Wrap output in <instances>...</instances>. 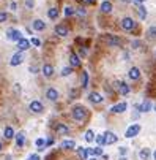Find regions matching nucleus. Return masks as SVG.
Listing matches in <instances>:
<instances>
[{"label":"nucleus","instance_id":"obj_1","mask_svg":"<svg viewBox=\"0 0 156 160\" xmlns=\"http://www.w3.org/2000/svg\"><path fill=\"white\" fill-rule=\"evenodd\" d=\"M85 117H87V109L81 105H76L73 108V119L77 121V122H82Z\"/></svg>","mask_w":156,"mask_h":160},{"label":"nucleus","instance_id":"obj_2","mask_svg":"<svg viewBox=\"0 0 156 160\" xmlns=\"http://www.w3.org/2000/svg\"><path fill=\"white\" fill-rule=\"evenodd\" d=\"M139 132H140V125L139 124H132V125H129V127L126 128L125 136L126 138H134V136L139 135Z\"/></svg>","mask_w":156,"mask_h":160},{"label":"nucleus","instance_id":"obj_3","mask_svg":"<svg viewBox=\"0 0 156 160\" xmlns=\"http://www.w3.org/2000/svg\"><path fill=\"white\" fill-rule=\"evenodd\" d=\"M6 33H8V40H11V41H21L24 38L22 33H21L19 30H16V29H10Z\"/></svg>","mask_w":156,"mask_h":160},{"label":"nucleus","instance_id":"obj_4","mask_svg":"<svg viewBox=\"0 0 156 160\" xmlns=\"http://www.w3.org/2000/svg\"><path fill=\"white\" fill-rule=\"evenodd\" d=\"M22 60H24L22 54L16 52V54H13V57H11V60H10V65H11V67H18V65L22 64Z\"/></svg>","mask_w":156,"mask_h":160},{"label":"nucleus","instance_id":"obj_5","mask_svg":"<svg viewBox=\"0 0 156 160\" xmlns=\"http://www.w3.org/2000/svg\"><path fill=\"white\" fill-rule=\"evenodd\" d=\"M115 87L118 89V92L122 95H128V94H129V90H131L126 82H115Z\"/></svg>","mask_w":156,"mask_h":160},{"label":"nucleus","instance_id":"obj_6","mask_svg":"<svg viewBox=\"0 0 156 160\" xmlns=\"http://www.w3.org/2000/svg\"><path fill=\"white\" fill-rule=\"evenodd\" d=\"M126 108H128V105L125 102H122V103H118V105H113L110 108V111H112V113H115V114H120V113H125Z\"/></svg>","mask_w":156,"mask_h":160},{"label":"nucleus","instance_id":"obj_7","mask_svg":"<svg viewBox=\"0 0 156 160\" xmlns=\"http://www.w3.org/2000/svg\"><path fill=\"white\" fill-rule=\"evenodd\" d=\"M134 25H136V22H134L131 18H125V19L122 21V27H123L125 30H132Z\"/></svg>","mask_w":156,"mask_h":160},{"label":"nucleus","instance_id":"obj_8","mask_svg":"<svg viewBox=\"0 0 156 160\" xmlns=\"http://www.w3.org/2000/svg\"><path fill=\"white\" fill-rule=\"evenodd\" d=\"M43 109H44V106H43V103H41V102L35 100V102L30 103V111H32V113H41Z\"/></svg>","mask_w":156,"mask_h":160},{"label":"nucleus","instance_id":"obj_9","mask_svg":"<svg viewBox=\"0 0 156 160\" xmlns=\"http://www.w3.org/2000/svg\"><path fill=\"white\" fill-rule=\"evenodd\" d=\"M46 98H49L51 102H55L57 98H59V92H57L54 87H49V89L46 90Z\"/></svg>","mask_w":156,"mask_h":160},{"label":"nucleus","instance_id":"obj_10","mask_svg":"<svg viewBox=\"0 0 156 160\" xmlns=\"http://www.w3.org/2000/svg\"><path fill=\"white\" fill-rule=\"evenodd\" d=\"M104 138H106V144H113V143H117V140H118L117 135L112 133V132H106Z\"/></svg>","mask_w":156,"mask_h":160},{"label":"nucleus","instance_id":"obj_11","mask_svg":"<svg viewBox=\"0 0 156 160\" xmlns=\"http://www.w3.org/2000/svg\"><path fill=\"white\" fill-rule=\"evenodd\" d=\"M55 33L59 37H66L68 35V27L63 25V24H59V25L55 27Z\"/></svg>","mask_w":156,"mask_h":160},{"label":"nucleus","instance_id":"obj_12","mask_svg":"<svg viewBox=\"0 0 156 160\" xmlns=\"http://www.w3.org/2000/svg\"><path fill=\"white\" fill-rule=\"evenodd\" d=\"M88 100L91 102V103H101L103 102V97H101V94H98V92H91V94H88Z\"/></svg>","mask_w":156,"mask_h":160},{"label":"nucleus","instance_id":"obj_13","mask_svg":"<svg viewBox=\"0 0 156 160\" xmlns=\"http://www.w3.org/2000/svg\"><path fill=\"white\" fill-rule=\"evenodd\" d=\"M104 40H106V43L107 45H110V46H118L122 41H120V38H117V37H112V35H107V37H104Z\"/></svg>","mask_w":156,"mask_h":160},{"label":"nucleus","instance_id":"obj_14","mask_svg":"<svg viewBox=\"0 0 156 160\" xmlns=\"http://www.w3.org/2000/svg\"><path fill=\"white\" fill-rule=\"evenodd\" d=\"M55 130H57V133H59V135H68L69 133V128L66 127L65 124H57Z\"/></svg>","mask_w":156,"mask_h":160},{"label":"nucleus","instance_id":"obj_15","mask_svg":"<svg viewBox=\"0 0 156 160\" xmlns=\"http://www.w3.org/2000/svg\"><path fill=\"white\" fill-rule=\"evenodd\" d=\"M136 108L140 111V113H147V111H150V109H151V103L148 102V100H145L144 103H140V105H137Z\"/></svg>","mask_w":156,"mask_h":160},{"label":"nucleus","instance_id":"obj_16","mask_svg":"<svg viewBox=\"0 0 156 160\" xmlns=\"http://www.w3.org/2000/svg\"><path fill=\"white\" fill-rule=\"evenodd\" d=\"M44 29H46V24L43 22L41 19H35V21H33V30L41 32V30H44Z\"/></svg>","mask_w":156,"mask_h":160},{"label":"nucleus","instance_id":"obj_17","mask_svg":"<svg viewBox=\"0 0 156 160\" xmlns=\"http://www.w3.org/2000/svg\"><path fill=\"white\" fill-rule=\"evenodd\" d=\"M128 76H129V79H139L140 78V70L137 67H132L129 70V73H128Z\"/></svg>","mask_w":156,"mask_h":160},{"label":"nucleus","instance_id":"obj_18","mask_svg":"<svg viewBox=\"0 0 156 160\" xmlns=\"http://www.w3.org/2000/svg\"><path fill=\"white\" fill-rule=\"evenodd\" d=\"M18 48H19V51H27L28 48H30V41L22 38L21 41H18Z\"/></svg>","mask_w":156,"mask_h":160},{"label":"nucleus","instance_id":"obj_19","mask_svg":"<svg viewBox=\"0 0 156 160\" xmlns=\"http://www.w3.org/2000/svg\"><path fill=\"white\" fill-rule=\"evenodd\" d=\"M43 75H44L46 78H51V76L54 75V67L49 65V64H46L44 67H43Z\"/></svg>","mask_w":156,"mask_h":160},{"label":"nucleus","instance_id":"obj_20","mask_svg":"<svg viewBox=\"0 0 156 160\" xmlns=\"http://www.w3.org/2000/svg\"><path fill=\"white\" fill-rule=\"evenodd\" d=\"M69 64H71V67H79L81 65V60H79V55L77 54H71L69 55Z\"/></svg>","mask_w":156,"mask_h":160},{"label":"nucleus","instance_id":"obj_21","mask_svg":"<svg viewBox=\"0 0 156 160\" xmlns=\"http://www.w3.org/2000/svg\"><path fill=\"white\" fill-rule=\"evenodd\" d=\"M62 149H74L76 148V143L73 140H65V141H62Z\"/></svg>","mask_w":156,"mask_h":160},{"label":"nucleus","instance_id":"obj_22","mask_svg":"<svg viewBox=\"0 0 156 160\" xmlns=\"http://www.w3.org/2000/svg\"><path fill=\"white\" fill-rule=\"evenodd\" d=\"M88 155H103V149L101 146H96V148H88Z\"/></svg>","mask_w":156,"mask_h":160},{"label":"nucleus","instance_id":"obj_23","mask_svg":"<svg viewBox=\"0 0 156 160\" xmlns=\"http://www.w3.org/2000/svg\"><path fill=\"white\" fill-rule=\"evenodd\" d=\"M24 141H25V135H24V132H21V133L16 135V144H18V148H22Z\"/></svg>","mask_w":156,"mask_h":160},{"label":"nucleus","instance_id":"obj_24","mask_svg":"<svg viewBox=\"0 0 156 160\" xmlns=\"http://www.w3.org/2000/svg\"><path fill=\"white\" fill-rule=\"evenodd\" d=\"M150 149H147V148H144V149H140V152H139V157H140V160H148L150 158Z\"/></svg>","mask_w":156,"mask_h":160},{"label":"nucleus","instance_id":"obj_25","mask_svg":"<svg viewBox=\"0 0 156 160\" xmlns=\"http://www.w3.org/2000/svg\"><path fill=\"white\" fill-rule=\"evenodd\" d=\"M3 135H5V138H8V140H13V138H16V133H14L13 127H6L5 132H3Z\"/></svg>","mask_w":156,"mask_h":160},{"label":"nucleus","instance_id":"obj_26","mask_svg":"<svg viewBox=\"0 0 156 160\" xmlns=\"http://www.w3.org/2000/svg\"><path fill=\"white\" fill-rule=\"evenodd\" d=\"M77 154L82 160H87L88 158V149L87 148H77Z\"/></svg>","mask_w":156,"mask_h":160},{"label":"nucleus","instance_id":"obj_27","mask_svg":"<svg viewBox=\"0 0 156 160\" xmlns=\"http://www.w3.org/2000/svg\"><path fill=\"white\" fill-rule=\"evenodd\" d=\"M59 15H60V11L57 10V8H51L47 11V16H49V19H57L59 18Z\"/></svg>","mask_w":156,"mask_h":160},{"label":"nucleus","instance_id":"obj_28","mask_svg":"<svg viewBox=\"0 0 156 160\" xmlns=\"http://www.w3.org/2000/svg\"><path fill=\"white\" fill-rule=\"evenodd\" d=\"M101 11L103 13H110L112 11V3L110 2H103L101 3Z\"/></svg>","mask_w":156,"mask_h":160},{"label":"nucleus","instance_id":"obj_29","mask_svg":"<svg viewBox=\"0 0 156 160\" xmlns=\"http://www.w3.org/2000/svg\"><path fill=\"white\" fill-rule=\"evenodd\" d=\"M85 141H87V143H91V141H93L95 140V133H93V130H87V132H85Z\"/></svg>","mask_w":156,"mask_h":160},{"label":"nucleus","instance_id":"obj_30","mask_svg":"<svg viewBox=\"0 0 156 160\" xmlns=\"http://www.w3.org/2000/svg\"><path fill=\"white\" fill-rule=\"evenodd\" d=\"M137 13H139V18H140V19H145V18H147V8H145V6L139 5V6H137Z\"/></svg>","mask_w":156,"mask_h":160},{"label":"nucleus","instance_id":"obj_31","mask_svg":"<svg viewBox=\"0 0 156 160\" xmlns=\"http://www.w3.org/2000/svg\"><path fill=\"white\" fill-rule=\"evenodd\" d=\"M87 86H88V73L84 72V73H82V87L85 89Z\"/></svg>","mask_w":156,"mask_h":160},{"label":"nucleus","instance_id":"obj_32","mask_svg":"<svg viewBox=\"0 0 156 160\" xmlns=\"http://www.w3.org/2000/svg\"><path fill=\"white\" fill-rule=\"evenodd\" d=\"M95 140H96V143H98L99 146H104V144H106V138H104V135H98Z\"/></svg>","mask_w":156,"mask_h":160},{"label":"nucleus","instance_id":"obj_33","mask_svg":"<svg viewBox=\"0 0 156 160\" xmlns=\"http://www.w3.org/2000/svg\"><path fill=\"white\" fill-rule=\"evenodd\" d=\"M74 13H76V10L71 8V6H66V8H65V16H73Z\"/></svg>","mask_w":156,"mask_h":160},{"label":"nucleus","instance_id":"obj_34","mask_svg":"<svg viewBox=\"0 0 156 160\" xmlns=\"http://www.w3.org/2000/svg\"><path fill=\"white\" fill-rule=\"evenodd\" d=\"M148 35H150V38H156V27H150L148 29Z\"/></svg>","mask_w":156,"mask_h":160},{"label":"nucleus","instance_id":"obj_35","mask_svg":"<svg viewBox=\"0 0 156 160\" xmlns=\"http://www.w3.org/2000/svg\"><path fill=\"white\" fill-rule=\"evenodd\" d=\"M71 72H73V70H71V67L63 68V70H62V76H69V75H71Z\"/></svg>","mask_w":156,"mask_h":160},{"label":"nucleus","instance_id":"obj_36","mask_svg":"<svg viewBox=\"0 0 156 160\" xmlns=\"http://www.w3.org/2000/svg\"><path fill=\"white\" fill-rule=\"evenodd\" d=\"M30 43H32V45H35V46H40V45H41V40H40V38H32Z\"/></svg>","mask_w":156,"mask_h":160},{"label":"nucleus","instance_id":"obj_37","mask_svg":"<svg viewBox=\"0 0 156 160\" xmlns=\"http://www.w3.org/2000/svg\"><path fill=\"white\" fill-rule=\"evenodd\" d=\"M6 19H8V15L6 13H0V22H5Z\"/></svg>","mask_w":156,"mask_h":160},{"label":"nucleus","instance_id":"obj_38","mask_svg":"<svg viewBox=\"0 0 156 160\" xmlns=\"http://www.w3.org/2000/svg\"><path fill=\"white\" fill-rule=\"evenodd\" d=\"M28 160H41V158H40L38 154H30L28 155Z\"/></svg>","mask_w":156,"mask_h":160},{"label":"nucleus","instance_id":"obj_39","mask_svg":"<svg viewBox=\"0 0 156 160\" xmlns=\"http://www.w3.org/2000/svg\"><path fill=\"white\" fill-rule=\"evenodd\" d=\"M54 144V138H49V140H46V148L47 146H52Z\"/></svg>","mask_w":156,"mask_h":160},{"label":"nucleus","instance_id":"obj_40","mask_svg":"<svg viewBox=\"0 0 156 160\" xmlns=\"http://www.w3.org/2000/svg\"><path fill=\"white\" fill-rule=\"evenodd\" d=\"M25 5L28 6V8H33V0H27V2H25Z\"/></svg>","mask_w":156,"mask_h":160},{"label":"nucleus","instance_id":"obj_41","mask_svg":"<svg viewBox=\"0 0 156 160\" xmlns=\"http://www.w3.org/2000/svg\"><path fill=\"white\" fill-rule=\"evenodd\" d=\"M82 2H84V3H87V5H93L96 0H82Z\"/></svg>","mask_w":156,"mask_h":160},{"label":"nucleus","instance_id":"obj_42","mask_svg":"<svg viewBox=\"0 0 156 160\" xmlns=\"http://www.w3.org/2000/svg\"><path fill=\"white\" fill-rule=\"evenodd\" d=\"M118 151H120V154H122V155H125L126 152H128V149H126V148H120Z\"/></svg>","mask_w":156,"mask_h":160},{"label":"nucleus","instance_id":"obj_43","mask_svg":"<svg viewBox=\"0 0 156 160\" xmlns=\"http://www.w3.org/2000/svg\"><path fill=\"white\" fill-rule=\"evenodd\" d=\"M10 8H11V10H16V3L11 2V3H10Z\"/></svg>","mask_w":156,"mask_h":160},{"label":"nucleus","instance_id":"obj_44","mask_svg":"<svg viewBox=\"0 0 156 160\" xmlns=\"http://www.w3.org/2000/svg\"><path fill=\"white\" fill-rule=\"evenodd\" d=\"M81 54L85 55V54H87V49H85V48H81Z\"/></svg>","mask_w":156,"mask_h":160},{"label":"nucleus","instance_id":"obj_45","mask_svg":"<svg viewBox=\"0 0 156 160\" xmlns=\"http://www.w3.org/2000/svg\"><path fill=\"white\" fill-rule=\"evenodd\" d=\"M77 13H79V15H82V16H84V15H85V10H84V8H79V11H77Z\"/></svg>","mask_w":156,"mask_h":160},{"label":"nucleus","instance_id":"obj_46","mask_svg":"<svg viewBox=\"0 0 156 160\" xmlns=\"http://www.w3.org/2000/svg\"><path fill=\"white\" fill-rule=\"evenodd\" d=\"M132 46H134V48H137V46H140V43H139V41H134Z\"/></svg>","mask_w":156,"mask_h":160},{"label":"nucleus","instance_id":"obj_47","mask_svg":"<svg viewBox=\"0 0 156 160\" xmlns=\"http://www.w3.org/2000/svg\"><path fill=\"white\" fill-rule=\"evenodd\" d=\"M136 3H142V2H145V0H134Z\"/></svg>","mask_w":156,"mask_h":160},{"label":"nucleus","instance_id":"obj_48","mask_svg":"<svg viewBox=\"0 0 156 160\" xmlns=\"http://www.w3.org/2000/svg\"><path fill=\"white\" fill-rule=\"evenodd\" d=\"M120 160H128L126 157H120Z\"/></svg>","mask_w":156,"mask_h":160},{"label":"nucleus","instance_id":"obj_49","mask_svg":"<svg viewBox=\"0 0 156 160\" xmlns=\"http://www.w3.org/2000/svg\"><path fill=\"white\" fill-rule=\"evenodd\" d=\"M153 157H154V160H156V151L153 152Z\"/></svg>","mask_w":156,"mask_h":160},{"label":"nucleus","instance_id":"obj_50","mask_svg":"<svg viewBox=\"0 0 156 160\" xmlns=\"http://www.w3.org/2000/svg\"><path fill=\"white\" fill-rule=\"evenodd\" d=\"M0 151H2V143H0Z\"/></svg>","mask_w":156,"mask_h":160},{"label":"nucleus","instance_id":"obj_51","mask_svg":"<svg viewBox=\"0 0 156 160\" xmlns=\"http://www.w3.org/2000/svg\"><path fill=\"white\" fill-rule=\"evenodd\" d=\"M88 160H98V158H88Z\"/></svg>","mask_w":156,"mask_h":160},{"label":"nucleus","instance_id":"obj_52","mask_svg":"<svg viewBox=\"0 0 156 160\" xmlns=\"http://www.w3.org/2000/svg\"><path fill=\"white\" fill-rule=\"evenodd\" d=\"M154 109H156V106H154Z\"/></svg>","mask_w":156,"mask_h":160}]
</instances>
